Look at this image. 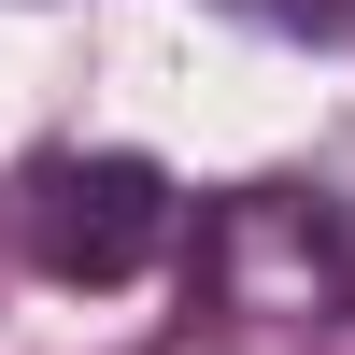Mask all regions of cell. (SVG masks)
Masks as SVG:
<instances>
[{"instance_id":"obj_1","label":"cell","mask_w":355,"mask_h":355,"mask_svg":"<svg viewBox=\"0 0 355 355\" xmlns=\"http://www.w3.org/2000/svg\"><path fill=\"white\" fill-rule=\"evenodd\" d=\"M199 299L242 355H313L355 313V227L327 185L270 171V185H227L199 214Z\"/></svg>"},{"instance_id":"obj_2","label":"cell","mask_w":355,"mask_h":355,"mask_svg":"<svg viewBox=\"0 0 355 355\" xmlns=\"http://www.w3.org/2000/svg\"><path fill=\"white\" fill-rule=\"evenodd\" d=\"M185 242V199H171L157 157H114V142H57V157L15 171V256L43 284H142L157 256Z\"/></svg>"},{"instance_id":"obj_3","label":"cell","mask_w":355,"mask_h":355,"mask_svg":"<svg viewBox=\"0 0 355 355\" xmlns=\"http://www.w3.org/2000/svg\"><path fill=\"white\" fill-rule=\"evenodd\" d=\"M227 15H270V28H313V43H355V0H227Z\"/></svg>"}]
</instances>
